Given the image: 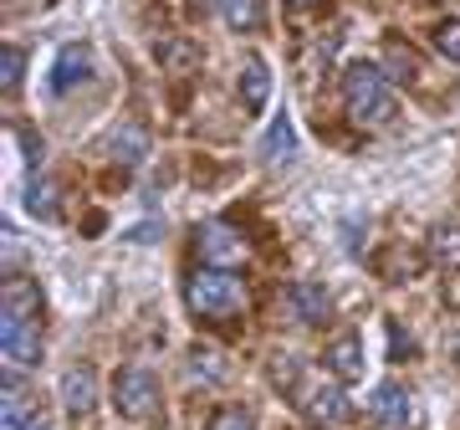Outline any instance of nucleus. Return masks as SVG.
<instances>
[{"label":"nucleus","instance_id":"obj_16","mask_svg":"<svg viewBox=\"0 0 460 430\" xmlns=\"http://www.w3.org/2000/svg\"><path fill=\"white\" fill-rule=\"evenodd\" d=\"M429 256L450 272H460V220H440L435 231H429Z\"/></svg>","mask_w":460,"mask_h":430},{"label":"nucleus","instance_id":"obj_18","mask_svg":"<svg viewBox=\"0 0 460 430\" xmlns=\"http://www.w3.org/2000/svg\"><path fill=\"white\" fill-rule=\"evenodd\" d=\"M220 11H226L230 31H256V26L266 21V0H226Z\"/></svg>","mask_w":460,"mask_h":430},{"label":"nucleus","instance_id":"obj_14","mask_svg":"<svg viewBox=\"0 0 460 430\" xmlns=\"http://www.w3.org/2000/svg\"><path fill=\"white\" fill-rule=\"evenodd\" d=\"M190 380L195 384H226V348H215V344L190 348Z\"/></svg>","mask_w":460,"mask_h":430},{"label":"nucleus","instance_id":"obj_4","mask_svg":"<svg viewBox=\"0 0 460 430\" xmlns=\"http://www.w3.org/2000/svg\"><path fill=\"white\" fill-rule=\"evenodd\" d=\"M113 405H118L123 420H154V415H159V380H154L148 369H118Z\"/></svg>","mask_w":460,"mask_h":430},{"label":"nucleus","instance_id":"obj_19","mask_svg":"<svg viewBox=\"0 0 460 430\" xmlns=\"http://www.w3.org/2000/svg\"><path fill=\"white\" fill-rule=\"evenodd\" d=\"M292 149H296V133H292V118L281 113V118H271V129H266V159H292Z\"/></svg>","mask_w":460,"mask_h":430},{"label":"nucleus","instance_id":"obj_6","mask_svg":"<svg viewBox=\"0 0 460 430\" xmlns=\"http://www.w3.org/2000/svg\"><path fill=\"white\" fill-rule=\"evenodd\" d=\"M87 77H93V51H87V41H66L57 67H51V93L62 98L72 87H83Z\"/></svg>","mask_w":460,"mask_h":430},{"label":"nucleus","instance_id":"obj_3","mask_svg":"<svg viewBox=\"0 0 460 430\" xmlns=\"http://www.w3.org/2000/svg\"><path fill=\"white\" fill-rule=\"evenodd\" d=\"M246 282L235 277L230 266H199L195 277L184 282V302L195 318H235L246 308Z\"/></svg>","mask_w":460,"mask_h":430},{"label":"nucleus","instance_id":"obj_1","mask_svg":"<svg viewBox=\"0 0 460 430\" xmlns=\"http://www.w3.org/2000/svg\"><path fill=\"white\" fill-rule=\"evenodd\" d=\"M0 344L16 364H36L41 359V292L36 282L16 277L5 287V313H0Z\"/></svg>","mask_w":460,"mask_h":430},{"label":"nucleus","instance_id":"obj_2","mask_svg":"<svg viewBox=\"0 0 460 430\" xmlns=\"http://www.w3.org/2000/svg\"><path fill=\"white\" fill-rule=\"evenodd\" d=\"M343 103H348V118L358 129H384L394 123L399 103H394V87H389V72L374 62H353L343 77Z\"/></svg>","mask_w":460,"mask_h":430},{"label":"nucleus","instance_id":"obj_10","mask_svg":"<svg viewBox=\"0 0 460 430\" xmlns=\"http://www.w3.org/2000/svg\"><path fill=\"white\" fill-rule=\"evenodd\" d=\"M21 200H26V211H31L36 220H57V215H62V184L47 180V175H31L26 190H21Z\"/></svg>","mask_w":460,"mask_h":430},{"label":"nucleus","instance_id":"obj_29","mask_svg":"<svg viewBox=\"0 0 460 430\" xmlns=\"http://www.w3.org/2000/svg\"><path fill=\"white\" fill-rule=\"evenodd\" d=\"M450 354H456V364H460V333H456V344H450Z\"/></svg>","mask_w":460,"mask_h":430},{"label":"nucleus","instance_id":"obj_22","mask_svg":"<svg viewBox=\"0 0 460 430\" xmlns=\"http://www.w3.org/2000/svg\"><path fill=\"white\" fill-rule=\"evenodd\" d=\"M435 47H440V57L460 62V21H445L440 31H435Z\"/></svg>","mask_w":460,"mask_h":430},{"label":"nucleus","instance_id":"obj_15","mask_svg":"<svg viewBox=\"0 0 460 430\" xmlns=\"http://www.w3.org/2000/svg\"><path fill=\"white\" fill-rule=\"evenodd\" d=\"M328 369H332L343 384L358 380V374H363V344H358V333H343V338L328 348Z\"/></svg>","mask_w":460,"mask_h":430},{"label":"nucleus","instance_id":"obj_26","mask_svg":"<svg viewBox=\"0 0 460 430\" xmlns=\"http://www.w3.org/2000/svg\"><path fill=\"white\" fill-rule=\"evenodd\" d=\"M5 262L21 266V236H16V231H5Z\"/></svg>","mask_w":460,"mask_h":430},{"label":"nucleus","instance_id":"obj_21","mask_svg":"<svg viewBox=\"0 0 460 430\" xmlns=\"http://www.w3.org/2000/svg\"><path fill=\"white\" fill-rule=\"evenodd\" d=\"M21 72H26V51H21V47H5V51H0V87H5V93H16V87H21Z\"/></svg>","mask_w":460,"mask_h":430},{"label":"nucleus","instance_id":"obj_17","mask_svg":"<svg viewBox=\"0 0 460 430\" xmlns=\"http://www.w3.org/2000/svg\"><path fill=\"white\" fill-rule=\"evenodd\" d=\"M266 93H271L266 62H246V67H241V103H246L251 113H256V108H266Z\"/></svg>","mask_w":460,"mask_h":430},{"label":"nucleus","instance_id":"obj_7","mask_svg":"<svg viewBox=\"0 0 460 430\" xmlns=\"http://www.w3.org/2000/svg\"><path fill=\"white\" fill-rule=\"evenodd\" d=\"M287 308H292V318H302L307 328H317V323H328L332 298H328V287H317V282H296L292 292H287Z\"/></svg>","mask_w":460,"mask_h":430},{"label":"nucleus","instance_id":"obj_24","mask_svg":"<svg viewBox=\"0 0 460 430\" xmlns=\"http://www.w3.org/2000/svg\"><path fill=\"white\" fill-rule=\"evenodd\" d=\"M389 67H394L399 77H414V57L404 51V41H389Z\"/></svg>","mask_w":460,"mask_h":430},{"label":"nucleus","instance_id":"obj_25","mask_svg":"<svg viewBox=\"0 0 460 430\" xmlns=\"http://www.w3.org/2000/svg\"><path fill=\"white\" fill-rule=\"evenodd\" d=\"M21 149H26V159L36 165V159H41V139H36L31 129H21Z\"/></svg>","mask_w":460,"mask_h":430},{"label":"nucleus","instance_id":"obj_23","mask_svg":"<svg viewBox=\"0 0 460 430\" xmlns=\"http://www.w3.org/2000/svg\"><path fill=\"white\" fill-rule=\"evenodd\" d=\"M210 430H251V415L230 405V410H220V415L210 420Z\"/></svg>","mask_w":460,"mask_h":430},{"label":"nucleus","instance_id":"obj_13","mask_svg":"<svg viewBox=\"0 0 460 430\" xmlns=\"http://www.w3.org/2000/svg\"><path fill=\"white\" fill-rule=\"evenodd\" d=\"M108 149H113V159H123V165H144L148 159V129L144 123H118L113 139H108Z\"/></svg>","mask_w":460,"mask_h":430},{"label":"nucleus","instance_id":"obj_8","mask_svg":"<svg viewBox=\"0 0 460 430\" xmlns=\"http://www.w3.org/2000/svg\"><path fill=\"white\" fill-rule=\"evenodd\" d=\"M62 405H66V415H87L98 405V374L87 364H72L62 374Z\"/></svg>","mask_w":460,"mask_h":430},{"label":"nucleus","instance_id":"obj_12","mask_svg":"<svg viewBox=\"0 0 460 430\" xmlns=\"http://www.w3.org/2000/svg\"><path fill=\"white\" fill-rule=\"evenodd\" d=\"M410 395H404V384H378L374 390V420L378 426H410Z\"/></svg>","mask_w":460,"mask_h":430},{"label":"nucleus","instance_id":"obj_9","mask_svg":"<svg viewBox=\"0 0 460 430\" xmlns=\"http://www.w3.org/2000/svg\"><path fill=\"white\" fill-rule=\"evenodd\" d=\"M31 420H41L31 390L21 384V374H5V390H0V426H31Z\"/></svg>","mask_w":460,"mask_h":430},{"label":"nucleus","instance_id":"obj_5","mask_svg":"<svg viewBox=\"0 0 460 430\" xmlns=\"http://www.w3.org/2000/svg\"><path fill=\"white\" fill-rule=\"evenodd\" d=\"M195 251L205 266H235L241 256H246V241L230 231L226 220H210V226H199L195 231Z\"/></svg>","mask_w":460,"mask_h":430},{"label":"nucleus","instance_id":"obj_28","mask_svg":"<svg viewBox=\"0 0 460 430\" xmlns=\"http://www.w3.org/2000/svg\"><path fill=\"white\" fill-rule=\"evenodd\" d=\"M287 5H296V11H313L317 0H287Z\"/></svg>","mask_w":460,"mask_h":430},{"label":"nucleus","instance_id":"obj_20","mask_svg":"<svg viewBox=\"0 0 460 430\" xmlns=\"http://www.w3.org/2000/svg\"><path fill=\"white\" fill-rule=\"evenodd\" d=\"M159 62H164L169 72H190V67L199 62V41H190V36H174V41H164V47H159Z\"/></svg>","mask_w":460,"mask_h":430},{"label":"nucleus","instance_id":"obj_27","mask_svg":"<svg viewBox=\"0 0 460 430\" xmlns=\"http://www.w3.org/2000/svg\"><path fill=\"white\" fill-rule=\"evenodd\" d=\"M0 430H47V420H31V426H0Z\"/></svg>","mask_w":460,"mask_h":430},{"label":"nucleus","instance_id":"obj_11","mask_svg":"<svg viewBox=\"0 0 460 430\" xmlns=\"http://www.w3.org/2000/svg\"><path fill=\"white\" fill-rule=\"evenodd\" d=\"M348 415V395H343V384H323L313 399H307V426L313 430H328V426H338Z\"/></svg>","mask_w":460,"mask_h":430}]
</instances>
